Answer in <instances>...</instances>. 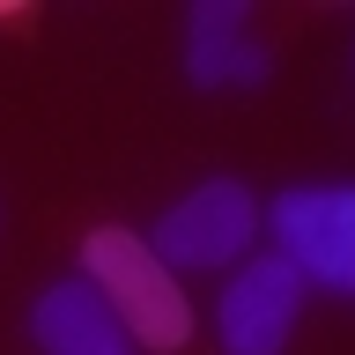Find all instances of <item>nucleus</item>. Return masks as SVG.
Wrapping results in <instances>:
<instances>
[{
    "label": "nucleus",
    "instance_id": "obj_1",
    "mask_svg": "<svg viewBox=\"0 0 355 355\" xmlns=\"http://www.w3.org/2000/svg\"><path fill=\"white\" fill-rule=\"evenodd\" d=\"M82 282L104 288V304L119 311V326L141 340V348L171 355L193 340V311H185V288L178 274L148 252V237H126V230H89L82 237Z\"/></svg>",
    "mask_w": 355,
    "mask_h": 355
},
{
    "label": "nucleus",
    "instance_id": "obj_2",
    "mask_svg": "<svg viewBox=\"0 0 355 355\" xmlns=\"http://www.w3.org/2000/svg\"><path fill=\"white\" fill-rule=\"evenodd\" d=\"M266 230L304 288H355V185H288L266 207Z\"/></svg>",
    "mask_w": 355,
    "mask_h": 355
},
{
    "label": "nucleus",
    "instance_id": "obj_3",
    "mask_svg": "<svg viewBox=\"0 0 355 355\" xmlns=\"http://www.w3.org/2000/svg\"><path fill=\"white\" fill-rule=\"evenodd\" d=\"M252 237H259V200H252V185L207 178V185H193L178 207H163V222L148 230V252L171 266V274H200V266L244 259Z\"/></svg>",
    "mask_w": 355,
    "mask_h": 355
},
{
    "label": "nucleus",
    "instance_id": "obj_4",
    "mask_svg": "<svg viewBox=\"0 0 355 355\" xmlns=\"http://www.w3.org/2000/svg\"><path fill=\"white\" fill-rule=\"evenodd\" d=\"M296 318H304V274L282 252L244 259L237 282L222 288V304H215V326H222V348L230 355H282Z\"/></svg>",
    "mask_w": 355,
    "mask_h": 355
},
{
    "label": "nucleus",
    "instance_id": "obj_5",
    "mask_svg": "<svg viewBox=\"0 0 355 355\" xmlns=\"http://www.w3.org/2000/svg\"><path fill=\"white\" fill-rule=\"evenodd\" d=\"M185 74H193V89H259L274 74V52L252 37L244 0H193V15H185Z\"/></svg>",
    "mask_w": 355,
    "mask_h": 355
},
{
    "label": "nucleus",
    "instance_id": "obj_6",
    "mask_svg": "<svg viewBox=\"0 0 355 355\" xmlns=\"http://www.w3.org/2000/svg\"><path fill=\"white\" fill-rule=\"evenodd\" d=\"M30 340H37L44 355H141V340H133L126 326H119V311L104 304V288L96 282H52L30 304Z\"/></svg>",
    "mask_w": 355,
    "mask_h": 355
}]
</instances>
